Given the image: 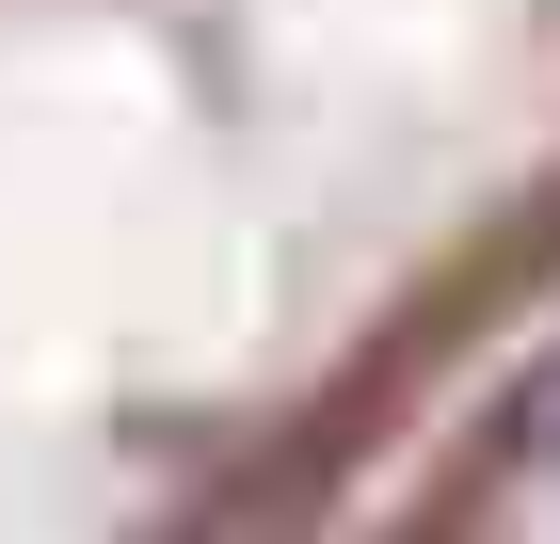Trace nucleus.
I'll use <instances>...</instances> for the list:
<instances>
[{
	"mask_svg": "<svg viewBox=\"0 0 560 544\" xmlns=\"http://www.w3.org/2000/svg\"><path fill=\"white\" fill-rule=\"evenodd\" d=\"M513 432H528V464H560V352L528 369V401H513Z\"/></svg>",
	"mask_w": 560,
	"mask_h": 544,
	"instance_id": "1",
	"label": "nucleus"
}]
</instances>
